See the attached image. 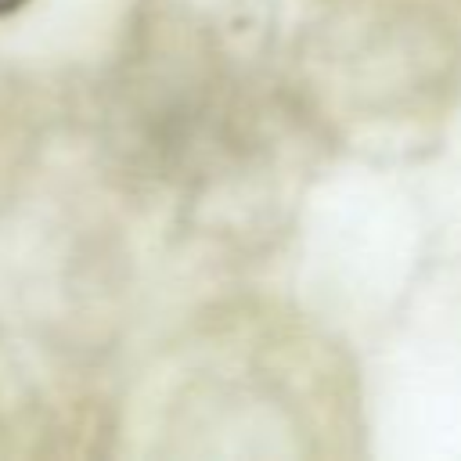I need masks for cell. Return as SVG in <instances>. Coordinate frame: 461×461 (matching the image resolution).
Masks as SVG:
<instances>
[{"label":"cell","instance_id":"1","mask_svg":"<svg viewBox=\"0 0 461 461\" xmlns=\"http://www.w3.org/2000/svg\"><path fill=\"white\" fill-rule=\"evenodd\" d=\"M25 0H0V14H11V11H18Z\"/></svg>","mask_w":461,"mask_h":461}]
</instances>
